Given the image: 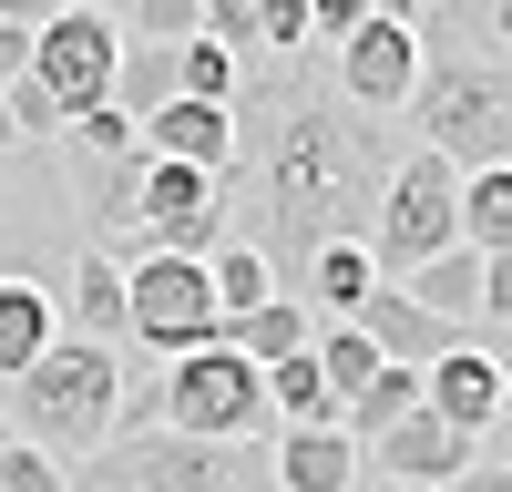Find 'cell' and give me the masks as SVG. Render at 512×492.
<instances>
[{
  "mask_svg": "<svg viewBox=\"0 0 512 492\" xmlns=\"http://www.w3.org/2000/svg\"><path fill=\"white\" fill-rule=\"evenodd\" d=\"M205 41L226 62H267V0H205Z\"/></svg>",
  "mask_w": 512,
  "mask_h": 492,
  "instance_id": "cell-25",
  "label": "cell"
},
{
  "mask_svg": "<svg viewBox=\"0 0 512 492\" xmlns=\"http://www.w3.org/2000/svg\"><path fill=\"white\" fill-rule=\"evenodd\" d=\"M72 339H93V349H113V339H134V308H123V257H93L82 246L72 257Z\"/></svg>",
  "mask_w": 512,
  "mask_h": 492,
  "instance_id": "cell-15",
  "label": "cell"
},
{
  "mask_svg": "<svg viewBox=\"0 0 512 492\" xmlns=\"http://www.w3.org/2000/svg\"><path fill=\"white\" fill-rule=\"evenodd\" d=\"M52 339H62L52 328V287L41 277H0V380H21Z\"/></svg>",
  "mask_w": 512,
  "mask_h": 492,
  "instance_id": "cell-17",
  "label": "cell"
},
{
  "mask_svg": "<svg viewBox=\"0 0 512 492\" xmlns=\"http://www.w3.org/2000/svg\"><path fill=\"white\" fill-rule=\"evenodd\" d=\"M451 492H512V472H502V462H472V472H461Z\"/></svg>",
  "mask_w": 512,
  "mask_h": 492,
  "instance_id": "cell-30",
  "label": "cell"
},
{
  "mask_svg": "<svg viewBox=\"0 0 512 492\" xmlns=\"http://www.w3.org/2000/svg\"><path fill=\"white\" fill-rule=\"evenodd\" d=\"M369 21V0H308V41H349Z\"/></svg>",
  "mask_w": 512,
  "mask_h": 492,
  "instance_id": "cell-28",
  "label": "cell"
},
{
  "mask_svg": "<svg viewBox=\"0 0 512 492\" xmlns=\"http://www.w3.org/2000/svg\"><path fill=\"white\" fill-rule=\"evenodd\" d=\"M482 462H502V472H512V421H502V431L482 441Z\"/></svg>",
  "mask_w": 512,
  "mask_h": 492,
  "instance_id": "cell-31",
  "label": "cell"
},
{
  "mask_svg": "<svg viewBox=\"0 0 512 492\" xmlns=\"http://www.w3.org/2000/svg\"><path fill=\"white\" fill-rule=\"evenodd\" d=\"M0 441H11V421H0Z\"/></svg>",
  "mask_w": 512,
  "mask_h": 492,
  "instance_id": "cell-35",
  "label": "cell"
},
{
  "mask_svg": "<svg viewBox=\"0 0 512 492\" xmlns=\"http://www.w3.org/2000/svg\"><path fill=\"white\" fill-rule=\"evenodd\" d=\"M410 410H420V369H379V380H369L349 410H338V441H349V451H369L379 431H400Z\"/></svg>",
  "mask_w": 512,
  "mask_h": 492,
  "instance_id": "cell-20",
  "label": "cell"
},
{
  "mask_svg": "<svg viewBox=\"0 0 512 492\" xmlns=\"http://www.w3.org/2000/svg\"><path fill=\"white\" fill-rule=\"evenodd\" d=\"M369 257H359V246H328V257L308 267V318H359V298H369Z\"/></svg>",
  "mask_w": 512,
  "mask_h": 492,
  "instance_id": "cell-23",
  "label": "cell"
},
{
  "mask_svg": "<svg viewBox=\"0 0 512 492\" xmlns=\"http://www.w3.org/2000/svg\"><path fill=\"white\" fill-rule=\"evenodd\" d=\"M400 154L390 134L338 103V82L308 62H246L236 82V164H226V195H236V246H256L277 277V298L308 308V267L328 246H369V216L390 195Z\"/></svg>",
  "mask_w": 512,
  "mask_h": 492,
  "instance_id": "cell-1",
  "label": "cell"
},
{
  "mask_svg": "<svg viewBox=\"0 0 512 492\" xmlns=\"http://www.w3.org/2000/svg\"><path fill=\"white\" fill-rule=\"evenodd\" d=\"M472 462H482V441H461L451 421H431V410H410L400 431H379V441L359 451V472H379V482H420V492H451Z\"/></svg>",
  "mask_w": 512,
  "mask_h": 492,
  "instance_id": "cell-11",
  "label": "cell"
},
{
  "mask_svg": "<svg viewBox=\"0 0 512 492\" xmlns=\"http://www.w3.org/2000/svg\"><path fill=\"white\" fill-rule=\"evenodd\" d=\"M461 246V175L441 154H400V175H390V195H379V216H369V277L379 287H400V277H420L431 257H451Z\"/></svg>",
  "mask_w": 512,
  "mask_h": 492,
  "instance_id": "cell-5",
  "label": "cell"
},
{
  "mask_svg": "<svg viewBox=\"0 0 512 492\" xmlns=\"http://www.w3.org/2000/svg\"><path fill=\"white\" fill-rule=\"evenodd\" d=\"M72 472L52 462V451H31V441H0V492H62Z\"/></svg>",
  "mask_w": 512,
  "mask_h": 492,
  "instance_id": "cell-26",
  "label": "cell"
},
{
  "mask_svg": "<svg viewBox=\"0 0 512 492\" xmlns=\"http://www.w3.org/2000/svg\"><path fill=\"white\" fill-rule=\"evenodd\" d=\"M52 154H62V195H72V216H82V246H93V257H123V226H134V205H144V144L134 154L52 144Z\"/></svg>",
  "mask_w": 512,
  "mask_h": 492,
  "instance_id": "cell-10",
  "label": "cell"
},
{
  "mask_svg": "<svg viewBox=\"0 0 512 492\" xmlns=\"http://www.w3.org/2000/svg\"><path fill=\"white\" fill-rule=\"evenodd\" d=\"M400 298H410V308H431L441 328L482 318V257H472V246H451V257H431L420 277H400Z\"/></svg>",
  "mask_w": 512,
  "mask_h": 492,
  "instance_id": "cell-18",
  "label": "cell"
},
{
  "mask_svg": "<svg viewBox=\"0 0 512 492\" xmlns=\"http://www.w3.org/2000/svg\"><path fill=\"white\" fill-rule=\"evenodd\" d=\"M328 82H338V103H359L369 123L400 113L410 82H420V41H410V21H400V11H369V21L328 52Z\"/></svg>",
  "mask_w": 512,
  "mask_h": 492,
  "instance_id": "cell-9",
  "label": "cell"
},
{
  "mask_svg": "<svg viewBox=\"0 0 512 492\" xmlns=\"http://www.w3.org/2000/svg\"><path fill=\"white\" fill-rule=\"evenodd\" d=\"M379 492H420V482H379Z\"/></svg>",
  "mask_w": 512,
  "mask_h": 492,
  "instance_id": "cell-34",
  "label": "cell"
},
{
  "mask_svg": "<svg viewBox=\"0 0 512 492\" xmlns=\"http://www.w3.org/2000/svg\"><path fill=\"white\" fill-rule=\"evenodd\" d=\"M492 369H502V421H512V349H492Z\"/></svg>",
  "mask_w": 512,
  "mask_h": 492,
  "instance_id": "cell-32",
  "label": "cell"
},
{
  "mask_svg": "<svg viewBox=\"0 0 512 492\" xmlns=\"http://www.w3.org/2000/svg\"><path fill=\"white\" fill-rule=\"evenodd\" d=\"M420 410H431V421H451L461 441H492V431H502V369H492V349H451V359H431V369H420Z\"/></svg>",
  "mask_w": 512,
  "mask_h": 492,
  "instance_id": "cell-12",
  "label": "cell"
},
{
  "mask_svg": "<svg viewBox=\"0 0 512 492\" xmlns=\"http://www.w3.org/2000/svg\"><path fill=\"white\" fill-rule=\"evenodd\" d=\"M144 154L154 164H195V175H226V164H236V113H216V103H164L144 123Z\"/></svg>",
  "mask_w": 512,
  "mask_h": 492,
  "instance_id": "cell-14",
  "label": "cell"
},
{
  "mask_svg": "<svg viewBox=\"0 0 512 492\" xmlns=\"http://www.w3.org/2000/svg\"><path fill=\"white\" fill-rule=\"evenodd\" d=\"M482 318L512 328V257H482Z\"/></svg>",
  "mask_w": 512,
  "mask_h": 492,
  "instance_id": "cell-29",
  "label": "cell"
},
{
  "mask_svg": "<svg viewBox=\"0 0 512 492\" xmlns=\"http://www.w3.org/2000/svg\"><path fill=\"white\" fill-rule=\"evenodd\" d=\"M308 339H318V318L297 308V298H267L256 318H236V328H226V349H236L246 369H277V359H297Z\"/></svg>",
  "mask_w": 512,
  "mask_h": 492,
  "instance_id": "cell-19",
  "label": "cell"
},
{
  "mask_svg": "<svg viewBox=\"0 0 512 492\" xmlns=\"http://www.w3.org/2000/svg\"><path fill=\"white\" fill-rule=\"evenodd\" d=\"M461 246L472 257H512V164L502 175H461Z\"/></svg>",
  "mask_w": 512,
  "mask_h": 492,
  "instance_id": "cell-22",
  "label": "cell"
},
{
  "mask_svg": "<svg viewBox=\"0 0 512 492\" xmlns=\"http://www.w3.org/2000/svg\"><path fill=\"white\" fill-rule=\"evenodd\" d=\"M62 492H277V462H267V441L144 431V441H103L93 462H72Z\"/></svg>",
  "mask_w": 512,
  "mask_h": 492,
  "instance_id": "cell-4",
  "label": "cell"
},
{
  "mask_svg": "<svg viewBox=\"0 0 512 492\" xmlns=\"http://www.w3.org/2000/svg\"><path fill=\"white\" fill-rule=\"evenodd\" d=\"M420 41V82H410V134L420 154H441L451 175H502L512 164V62L482 41V11H451V0H420L400 11Z\"/></svg>",
  "mask_w": 512,
  "mask_h": 492,
  "instance_id": "cell-2",
  "label": "cell"
},
{
  "mask_svg": "<svg viewBox=\"0 0 512 492\" xmlns=\"http://www.w3.org/2000/svg\"><path fill=\"white\" fill-rule=\"evenodd\" d=\"M0 154H21V134H11V103H0Z\"/></svg>",
  "mask_w": 512,
  "mask_h": 492,
  "instance_id": "cell-33",
  "label": "cell"
},
{
  "mask_svg": "<svg viewBox=\"0 0 512 492\" xmlns=\"http://www.w3.org/2000/svg\"><path fill=\"white\" fill-rule=\"evenodd\" d=\"M205 277H216V318H226V328H236V318H256V308L277 298V277H267V257H256V246H226Z\"/></svg>",
  "mask_w": 512,
  "mask_h": 492,
  "instance_id": "cell-24",
  "label": "cell"
},
{
  "mask_svg": "<svg viewBox=\"0 0 512 492\" xmlns=\"http://www.w3.org/2000/svg\"><path fill=\"white\" fill-rule=\"evenodd\" d=\"M113 72H123V31L103 0H72V11H41V41H31V82L52 93L62 123L103 113L113 103Z\"/></svg>",
  "mask_w": 512,
  "mask_h": 492,
  "instance_id": "cell-7",
  "label": "cell"
},
{
  "mask_svg": "<svg viewBox=\"0 0 512 492\" xmlns=\"http://www.w3.org/2000/svg\"><path fill=\"white\" fill-rule=\"evenodd\" d=\"M349 328L379 349V369H431V359H451V349H461V328H441L431 308H410L400 287H369Z\"/></svg>",
  "mask_w": 512,
  "mask_h": 492,
  "instance_id": "cell-13",
  "label": "cell"
},
{
  "mask_svg": "<svg viewBox=\"0 0 512 492\" xmlns=\"http://www.w3.org/2000/svg\"><path fill=\"white\" fill-rule=\"evenodd\" d=\"M277 492H359V451L338 431H277Z\"/></svg>",
  "mask_w": 512,
  "mask_h": 492,
  "instance_id": "cell-16",
  "label": "cell"
},
{
  "mask_svg": "<svg viewBox=\"0 0 512 492\" xmlns=\"http://www.w3.org/2000/svg\"><path fill=\"white\" fill-rule=\"evenodd\" d=\"M123 308H134V349H154L164 369L226 339V318H216V277L185 267V257H134V267H123Z\"/></svg>",
  "mask_w": 512,
  "mask_h": 492,
  "instance_id": "cell-8",
  "label": "cell"
},
{
  "mask_svg": "<svg viewBox=\"0 0 512 492\" xmlns=\"http://www.w3.org/2000/svg\"><path fill=\"white\" fill-rule=\"evenodd\" d=\"M308 359H318V380H328V400H338V410H349V400H359V390L379 380V349L359 339L349 318H318V339H308Z\"/></svg>",
  "mask_w": 512,
  "mask_h": 492,
  "instance_id": "cell-21",
  "label": "cell"
},
{
  "mask_svg": "<svg viewBox=\"0 0 512 492\" xmlns=\"http://www.w3.org/2000/svg\"><path fill=\"white\" fill-rule=\"evenodd\" d=\"M31 41H41V11H0V93L31 82Z\"/></svg>",
  "mask_w": 512,
  "mask_h": 492,
  "instance_id": "cell-27",
  "label": "cell"
},
{
  "mask_svg": "<svg viewBox=\"0 0 512 492\" xmlns=\"http://www.w3.org/2000/svg\"><path fill=\"white\" fill-rule=\"evenodd\" d=\"M164 431L175 441H267L277 421H267V380L216 339V349H195V359H175L164 369Z\"/></svg>",
  "mask_w": 512,
  "mask_h": 492,
  "instance_id": "cell-6",
  "label": "cell"
},
{
  "mask_svg": "<svg viewBox=\"0 0 512 492\" xmlns=\"http://www.w3.org/2000/svg\"><path fill=\"white\" fill-rule=\"evenodd\" d=\"M11 390V441H31V451H52V462L72 472V462H93V451L113 441V410H123V359L113 349H93V339H52L21 380H0Z\"/></svg>",
  "mask_w": 512,
  "mask_h": 492,
  "instance_id": "cell-3",
  "label": "cell"
}]
</instances>
